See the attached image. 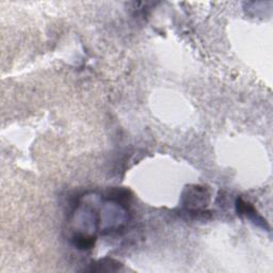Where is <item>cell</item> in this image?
Returning a JSON list of instances; mask_svg holds the SVG:
<instances>
[{"label":"cell","instance_id":"obj_1","mask_svg":"<svg viewBox=\"0 0 273 273\" xmlns=\"http://www.w3.org/2000/svg\"><path fill=\"white\" fill-rule=\"evenodd\" d=\"M236 208H237L238 214H240V216H245L246 218L251 219L255 224L257 223L258 225L262 226L263 228H268L266 221H264L260 216H258V213L256 212V210L254 209V207L250 203H246L243 200H241V198H239L236 203Z\"/></svg>","mask_w":273,"mask_h":273},{"label":"cell","instance_id":"obj_3","mask_svg":"<svg viewBox=\"0 0 273 273\" xmlns=\"http://www.w3.org/2000/svg\"><path fill=\"white\" fill-rule=\"evenodd\" d=\"M73 243L80 250H89L91 247H93L95 238L85 234H77L73 238Z\"/></svg>","mask_w":273,"mask_h":273},{"label":"cell","instance_id":"obj_2","mask_svg":"<svg viewBox=\"0 0 273 273\" xmlns=\"http://www.w3.org/2000/svg\"><path fill=\"white\" fill-rule=\"evenodd\" d=\"M122 267V264L113 259H104L99 260L95 264H92V268L87 269V271L91 272H112L118 271Z\"/></svg>","mask_w":273,"mask_h":273}]
</instances>
